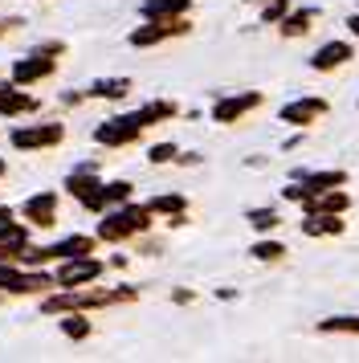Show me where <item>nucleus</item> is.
Masks as SVG:
<instances>
[{
    "mask_svg": "<svg viewBox=\"0 0 359 363\" xmlns=\"http://www.w3.org/2000/svg\"><path fill=\"white\" fill-rule=\"evenodd\" d=\"M282 253H286V249L277 245V241H261V245H253V257H258V262H274V257H282Z\"/></svg>",
    "mask_w": 359,
    "mask_h": 363,
    "instance_id": "19",
    "label": "nucleus"
},
{
    "mask_svg": "<svg viewBox=\"0 0 359 363\" xmlns=\"http://www.w3.org/2000/svg\"><path fill=\"white\" fill-rule=\"evenodd\" d=\"M62 139V127H37V131H16L13 143L16 147H41V143H57Z\"/></svg>",
    "mask_w": 359,
    "mask_h": 363,
    "instance_id": "7",
    "label": "nucleus"
},
{
    "mask_svg": "<svg viewBox=\"0 0 359 363\" xmlns=\"http://www.w3.org/2000/svg\"><path fill=\"white\" fill-rule=\"evenodd\" d=\"M310 17H314V13H294V17H286V25H282V33H286V37L306 33V29H310Z\"/></svg>",
    "mask_w": 359,
    "mask_h": 363,
    "instance_id": "17",
    "label": "nucleus"
},
{
    "mask_svg": "<svg viewBox=\"0 0 359 363\" xmlns=\"http://www.w3.org/2000/svg\"><path fill=\"white\" fill-rule=\"evenodd\" d=\"M86 172H90V167H82V176H70V192H74L86 208H102V204H106V188L98 180H90Z\"/></svg>",
    "mask_w": 359,
    "mask_h": 363,
    "instance_id": "2",
    "label": "nucleus"
},
{
    "mask_svg": "<svg viewBox=\"0 0 359 363\" xmlns=\"http://www.w3.org/2000/svg\"><path fill=\"white\" fill-rule=\"evenodd\" d=\"M277 17H286V0H274V4L265 9V21H277Z\"/></svg>",
    "mask_w": 359,
    "mask_h": 363,
    "instance_id": "26",
    "label": "nucleus"
},
{
    "mask_svg": "<svg viewBox=\"0 0 359 363\" xmlns=\"http://www.w3.org/2000/svg\"><path fill=\"white\" fill-rule=\"evenodd\" d=\"M151 208H155V213H180V208H184V200H180V196H160V200H151Z\"/></svg>",
    "mask_w": 359,
    "mask_h": 363,
    "instance_id": "21",
    "label": "nucleus"
},
{
    "mask_svg": "<svg viewBox=\"0 0 359 363\" xmlns=\"http://www.w3.org/2000/svg\"><path fill=\"white\" fill-rule=\"evenodd\" d=\"M53 69V62L49 57H33V62H21V66L13 69L16 82H33V78H41V74H49Z\"/></svg>",
    "mask_w": 359,
    "mask_h": 363,
    "instance_id": "10",
    "label": "nucleus"
},
{
    "mask_svg": "<svg viewBox=\"0 0 359 363\" xmlns=\"http://www.w3.org/2000/svg\"><path fill=\"white\" fill-rule=\"evenodd\" d=\"M127 192H131V184H111V188H106V200H127Z\"/></svg>",
    "mask_w": 359,
    "mask_h": 363,
    "instance_id": "24",
    "label": "nucleus"
},
{
    "mask_svg": "<svg viewBox=\"0 0 359 363\" xmlns=\"http://www.w3.org/2000/svg\"><path fill=\"white\" fill-rule=\"evenodd\" d=\"M323 330H359V318H326Z\"/></svg>",
    "mask_w": 359,
    "mask_h": 363,
    "instance_id": "22",
    "label": "nucleus"
},
{
    "mask_svg": "<svg viewBox=\"0 0 359 363\" xmlns=\"http://www.w3.org/2000/svg\"><path fill=\"white\" fill-rule=\"evenodd\" d=\"M4 220H13V213H9V208H0V225H4Z\"/></svg>",
    "mask_w": 359,
    "mask_h": 363,
    "instance_id": "27",
    "label": "nucleus"
},
{
    "mask_svg": "<svg viewBox=\"0 0 359 363\" xmlns=\"http://www.w3.org/2000/svg\"><path fill=\"white\" fill-rule=\"evenodd\" d=\"M25 249V229H16V225H0V262L4 257H13V253H21Z\"/></svg>",
    "mask_w": 359,
    "mask_h": 363,
    "instance_id": "8",
    "label": "nucleus"
},
{
    "mask_svg": "<svg viewBox=\"0 0 359 363\" xmlns=\"http://www.w3.org/2000/svg\"><path fill=\"white\" fill-rule=\"evenodd\" d=\"M347 57H351V45L331 41V45H323V50L314 53V62H310V66H314V69H335V66H343Z\"/></svg>",
    "mask_w": 359,
    "mask_h": 363,
    "instance_id": "6",
    "label": "nucleus"
},
{
    "mask_svg": "<svg viewBox=\"0 0 359 363\" xmlns=\"http://www.w3.org/2000/svg\"><path fill=\"white\" fill-rule=\"evenodd\" d=\"M249 220H253V229H274V225H277V213H270V208H258V213H249Z\"/></svg>",
    "mask_w": 359,
    "mask_h": 363,
    "instance_id": "20",
    "label": "nucleus"
},
{
    "mask_svg": "<svg viewBox=\"0 0 359 363\" xmlns=\"http://www.w3.org/2000/svg\"><path fill=\"white\" fill-rule=\"evenodd\" d=\"M25 213L33 216V220H41V225H49V220H53V196H33L29 204H25Z\"/></svg>",
    "mask_w": 359,
    "mask_h": 363,
    "instance_id": "13",
    "label": "nucleus"
},
{
    "mask_svg": "<svg viewBox=\"0 0 359 363\" xmlns=\"http://www.w3.org/2000/svg\"><path fill=\"white\" fill-rule=\"evenodd\" d=\"M323 111H326L323 99H302V102H290V106L282 111V118H286V123H310V118H319Z\"/></svg>",
    "mask_w": 359,
    "mask_h": 363,
    "instance_id": "5",
    "label": "nucleus"
},
{
    "mask_svg": "<svg viewBox=\"0 0 359 363\" xmlns=\"http://www.w3.org/2000/svg\"><path fill=\"white\" fill-rule=\"evenodd\" d=\"M127 90H131L127 78H111V82H94V90H90V94H98V99H123Z\"/></svg>",
    "mask_w": 359,
    "mask_h": 363,
    "instance_id": "15",
    "label": "nucleus"
},
{
    "mask_svg": "<svg viewBox=\"0 0 359 363\" xmlns=\"http://www.w3.org/2000/svg\"><path fill=\"white\" fill-rule=\"evenodd\" d=\"M347 180L343 172H319V176H306V192H326V188H339Z\"/></svg>",
    "mask_w": 359,
    "mask_h": 363,
    "instance_id": "14",
    "label": "nucleus"
},
{
    "mask_svg": "<svg viewBox=\"0 0 359 363\" xmlns=\"http://www.w3.org/2000/svg\"><path fill=\"white\" fill-rule=\"evenodd\" d=\"M188 9V0H147L143 13L147 17H176V13H184Z\"/></svg>",
    "mask_w": 359,
    "mask_h": 363,
    "instance_id": "12",
    "label": "nucleus"
},
{
    "mask_svg": "<svg viewBox=\"0 0 359 363\" xmlns=\"http://www.w3.org/2000/svg\"><path fill=\"white\" fill-rule=\"evenodd\" d=\"M302 229H306L310 237H319V233H343V220H335V216H310Z\"/></svg>",
    "mask_w": 359,
    "mask_h": 363,
    "instance_id": "16",
    "label": "nucleus"
},
{
    "mask_svg": "<svg viewBox=\"0 0 359 363\" xmlns=\"http://www.w3.org/2000/svg\"><path fill=\"white\" fill-rule=\"evenodd\" d=\"M45 286H49L45 274H16V269L0 265V290H45Z\"/></svg>",
    "mask_w": 359,
    "mask_h": 363,
    "instance_id": "3",
    "label": "nucleus"
},
{
    "mask_svg": "<svg viewBox=\"0 0 359 363\" xmlns=\"http://www.w3.org/2000/svg\"><path fill=\"white\" fill-rule=\"evenodd\" d=\"M98 269H102L98 262H70V265L62 269V281H65V286H78V281L98 278Z\"/></svg>",
    "mask_w": 359,
    "mask_h": 363,
    "instance_id": "9",
    "label": "nucleus"
},
{
    "mask_svg": "<svg viewBox=\"0 0 359 363\" xmlns=\"http://www.w3.org/2000/svg\"><path fill=\"white\" fill-rule=\"evenodd\" d=\"M172 155H176V147H172V143H160V147L151 151V160H155V164H167Z\"/></svg>",
    "mask_w": 359,
    "mask_h": 363,
    "instance_id": "23",
    "label": "nucleus"
},
{
    "mask_svg": "<svg viewBox=\"0 0 359 363\" xmlns=\"http://www.w3.org/2000/svg\"><path fill=\"white\" fill-rule=\"evenodd\" d=\"M0 172H4V160H0Z\"/></svg>",
    "mask_w": 359,
    "mask_h": 363,
    "instance_id": "28",
    "label": "nucleus"
},
{
    "mask_svg": "<svg viewBox=\"0 0 359 363\" xmlns=\"http://www.w3.org/2000/svg\"><path fill=\"white\" fill-rule=\"evenodd\" d=\"M29 106H33V99H25V94H13V90L0 94V111H4V115H13V111H29Z\"/></svg>",
    "mask_w": 359,
    "mask_h": 363,
    "instance_id": "18",
    "label": "nucleus"
},
{
    "mask_svg": "<svg viewBox=\"0 0 359 363\" xmlns=\"http://www.w3.org/2000/svg\"><path fill=\"white\" fill-rule=\"evenodd\" d=\"M82 253H90V241H86V237H70V241H62V245L45 249L41 257H82Z\"/></svg>",
    "mask_w": 359,
    "mask_h": 363,
    "instance_id": "11",
    "label": "nucleus"
},
{
    "mask_svg": "<svg viewBox=\"0 0 359 363\" xmlns=\"http://www.w3.org/2000/svg\"><path fill=\"white\" fill-rule=\"evenodd\" d=\"M258 102H261V94H241V99H225V102H216V111H212V115H216V123H233L237 115H245V111H249V106H258Z\"/></svg>",
    "mask_w": 359,
    "mask_h": 363,
    "instance_id": "4",
    "label": "nucleus"
},
{
    "mask_svg": "<svg viewBox=\"0 0 359 363\" xmlns=\"http://www.w3.org/2000/svg\"><path fill=\"white\" fill-rule=\"evenodd\" d=\"M139 229H147V208H123V213L106 216L98 233H102L106 241H118V237H127V233H139Z\"/></svg>",
    "mask_w": 359,
    "mask_h": 363,
    "instance_id": "1",
    "label": "nucleus"
},
{
    "mask_svg": "<svg viewBox=\"0 0 359 363\" xmlns=\"http://www.w3.org/2000/svg\"><path fill=\"white\" fill-rule=\"evenodd\" d=\"M86 323H82V318H70V323H65V335H74V339H82V335H86Z\"/></svg>",
    "mask_w": 359,
    "mask_h": 363,
    "instance_id": "25",
    "label": "nucleus"
}]
</instances>
